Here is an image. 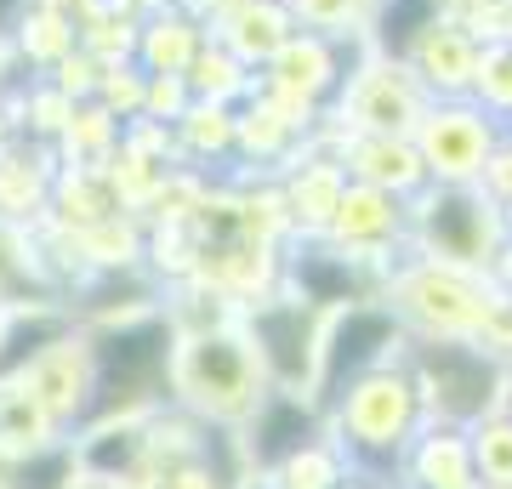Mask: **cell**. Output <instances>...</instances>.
Listing matches in <instances>:
<instances>
[{
	"instance_id": "1",
	"label": "cell",
	"mask_w": 512,
	"mask_h": 489,
	"mask_svg": "<svg viewBox=\"0 0 512 489\" xmlns=\"http://www.w3.org/2000/svg\"><path fill=\"white\" fill-rule=\"evenodd\" d=\"M382 302L399 313L410 336H467V342H501V325L512 313V296L478 268H450L433 256H416L404 245L387 262Z\"/></svg>"
},
{
	"instance_id": "2",
	"label": "cell",
	"mask_w": 512,
	"mask_h": 489,
	"mask_svg": "<svg viewBox=\"0 0 512 489\" xmlns=\"http://www.w3.org/2000/svg\"><path fill=\"white\" fill-rule=\"evenodd\" d=\"M325 416H330L325 438L348 455L353 467L393 472V478H399L416 433L427 427L421 393H416V381H410L404 364H382V370L348 381V387L325 404Z\"/></svg>"
},
{
	"instance_id": "3",
	"label": "cell",
	"mask_w": 512,
	"mask_h": 489,
	"mask_svg": "<svg viewBox=\"0 0 512 489\" xmlns=\"http://www.w3.org/2000/svg\"><path fill=\"white\" fill-rule=\"evenodd\" d=\"M404 370L416 381L427 421L473 427L490 410H507L512 404V359L490 342H467V336H410Z\"/></svg>"
},
{
	"instance_id": "4",
	"label": "cell",
	"mask_w": 512,
	"mask_h": 489,
	"mask_svg": "<svg viewBox=\"0 0 512 489\" xmlns=\"http://www.w3.org/2000/svg\"><path fill=\"white\" fill-rule=\"evenodd\" d=\"M501 245H507V217L484 194V182H427L410 200V251L416 256L490 273Z\"/></svg>"
},
{
	"instance_id": "5",
	"label": "cell",
	"mask_w": 512,
	"mask_h": 489,
	"mask_svg": "<svg viewBox=\"0 0 512 489\" xmlns=\"http://www.w3.org/2000/svg\"><path fill=\"white\" fill-rule=\"evenodd\" d=\"M404 353H410V330L399 325V313L387 308L382 296L330 308L325 342H319V381H313L319 410H325L348 381L370 376V370H382V364H404Z\"/></svg>"
},
{
	"instance_id": "6",
	"label": "cell",
	"mask_w": 512,
	"mask_h": 489,
	"mask_svg": "<svg viewBox=\"0 0 512 489\" xmlns=\"http://www.w3.org/2000/svg\"><path fill=\"white\" fill-rule=\"evenodd\" d=\"M433 103V91L416 80V69L393 52H376L370 46L359 63L348 69L336 103H330V120L342 131H382V137H416L421 114Z\"/></svg>"
},
{
	"instance_id": "7",
	"label": "cell",
	"mask_w": 512,
	"mask_h": 489,
	"mask_svg": "<svg viewBox=\"0 0 512 489\" xmlns=\"http://www.w3.org/2000/svg\"><path fill=\"white\" fill-rule=\"evenodd\" d=\"M325 319L330 313L308 296H279V302H262L245 319V336H251L256 359H262V376L274 381L279 393H296V399H313V381H319V342H325ZM319 404V399H313Z\"/></svg>"
},
{
	"instance_id": "8",
	"label": "cell",
	"mask_w": 512,
	"mask_h": 489,
	"mask_svg": "<svg viewBox=\"0 0 512 489\" xmlns=\"http://www.w3.org/2000/svg\"><path fill=\"white\" fill-rule=\"evenodd\" d=\"M501 143H507V120L478 109L473 97H433L416 126L421 165L433 182H478Z\"/></svg>"
},
{
	"instance_id": "9",
	"label": "cell",
	"mask_w": 512,
	"mask_h": 489,
	"mask_svg": "<svg viewBox=\"0 0 512 489\" xmlns=\"http://www.w3.org/2000/svg\"><path fill=\"white\" fill-rule=\"evenodd\" d=\"M183 381L188 393L222 421H245L256 416L262 404V359H256L251 336H234V330H211L200 342H188L183 353Z\"/></svg>"
},
{
	"instance_id": "10",
	"label": "cell",
	"mask_w": 512,
	"mask_h": 489,
	"mask_svg": "<svg viewBox=\"0 0 512 489\" xmlns=\"http://www.w3.org/2000/svg\"><path fill=\"white\" fill-rule=\"evenodd\" d=\"M365 52H370V40H336V35H319V29H296V35L262 63V91L291 97L302 109L325 114L330 103H336L342 80H348V69Z\"/></svg>"
},
{
	"instance_id": "11",
	"label": "cell",
	"mask_w": 512,
	"mask_h": 489,
	"mask_svg": "<svg viewBox=\"0 0 512 489\" xmlns=\"http://www.w3.org/2000/svg\"><path fill=\"white\" fill-rule=\"evenodd\" d=\"M325 239L336 251L365 256V262H382L387 268V262L410 245V200L348 177L342 200H336V211H330V222H325Z\"/></svg>"
},
{
	"instance_id": "12",
	"label": "cell",
	"mask_w": 512,
	"mask_h": 489,
	"mask_svg": "<svg viewBox=\"0 0 512 489\" xmlns=\"http://www.w3.org/2000/svg\"><path fill=\"white\" fill-rule=\"evenodd\" d=\"M478 52H484V40H478L473 23L439 12V18L404 46V63L416 69V80L433 91V97H467V91H473Z\"/></svg>"
},
{
	"instance_id": "13",
	"label": "cell",
	"mask_w": 512,
	"mask_h": 489,
	"mask_svg": "<svg viewBox=\"0 0 512 489\" xmlns=\"http://www.w3.org/2000/svg\"><path fill=\"white\" fill-rule=\"evenodd\" d=\"M336 160L353 182H370V188H387L399 200H416L427 188V165H421L416 137H382V131H342L336 126Z\"/></svg>"
},
{
	"instance_id": "14",
	"label": "cell",
	"mask_w": 512,
	"mask_h": 489,
	"mask_svg": "<svg viewBox=\"0 0 512 489\" xmlns=\"http://www.w3.org/2000/svg\"><path fill=\"white\" fill-rule=\"evenodd\" d=\"M404 489H484L473 467V444H467V427H450V421H427L410 444L399 467Z\"/></svg>"
},
{
	"instance_id": "15",
	"label": "cell",
	"mask_w": 512,
	"mask_h": 489,
	"mask_svg": "<svg viewBox=\"0 0 512 489\" xmlns=\"http://www.w3.org/2000/svg\"><path fill=\"white\" fill-rule=\"evenodd\" d=\"M165 364H171V330L165 325L120 330V336L103 347V393L126 387L120 399H143L148 387L165 376Z\"/></svg>"
},
{
	"instance_id": "16",
	"label": "cell",
	"mask_w": 512,
	"mask_h": 489,
	"mask_svg": "<svg viewBox=\"0 0 512 489\" xmlns=\"http://www.w3.org/2000/svg\"><path fill=\"white\" fill-rule=\"evenodd\" d=\"M217 29H222L217 40L239 57V63L262 69V63H268V57L296 35V18H291V6H285V0H245L234 18L217 23Z\"/></svg>"
},
{
	"instance_id": "17",
	"label": "cell",
	"mask_w": 512,
	"mask_h": 489,
	"mask_svg": "<svg viewBox=\"0 0 512 489\" xmlns=\"http://www.w3.org/2000/svg\"><path fill=\"white\" fill-rule=\"evenodd\" d=\"M342 188H348V171H342V160L336 154H325V160L302 165V177L291 182V217L308 228V234H325L330 211H336V200H342Z\"/></svg>"
},
{
	"instance_id": "18",
	"label": "cell",
	"mask_w": 512,
	"mask_h": 489,
	"mask_svg": "<svg viewBox=\"0 0 512 489\" xmlns=\"http://www.w3.org/2000/svg\"><path fill=\"white\" fill-rule=\"evenodd\" d=\"M444 12V0H376L370 6V23H365V35L376 52H393L404 57V46L427 29V23Z\"/></svg>"
},
{
	"instance_id": "19",
	"label": "cell",
	"mask_w": 512,
	"mask_h": 489,
	"mask_svg": "<svg viewBox=\"0 0 512 489\" xmlns=\"http://www.w3.org/2000/svg\"><path fill=\"white\" fill-rule=\"evenodd\" d=\"M467 444H473V467L484 489H512V404L507 410H490L484 421L467 427Z\"/></svg>"
},
{
	"instance_id": "20",
	"label": "cell",
	"mask_w": 512,
	"mask_h": 489,
	"mask_svg": "<svg viewBox=\"0 0 512 489\" xmlns=\"http://www.w3.org/2000/svg\"><path fill=\"white\" fill-rule=\"evenodd\" d=\"M473 97L478 109H490L495 120H512V40L495 35L484 40V52H478V69H473Z\"/></svg>"
},
{
	"instance_id": "21",
	"label": "cell",
	"mask_w": 512,
	"mask_h": 489,
	"mask_svg": "<svg viewBox=\"0 0 512 489\" xmlns=\"http://www.w3.org/2000/svg\"><path fill=\"white\" fill-rule=\"evenodd\" d=\"M200 18H160L154 29H148V63H154V74H188V63L200 57L205 35Z\"/></svg>"
},
{
	"instance_id": "22",
	"label": "cell",
	"mask_w": 512,
	"mask_h": 489,
	"mask_svg": "<svg viewBox=\"0 0 512 489\" xmlns=\"http://www.w3.org/2000/svg\"><path fill=\"white\" fill-rule=\"evenodd\" d=\"M285 6H291L296 29H319V35H336V40H370L365 0H285Z\"/></svg>"
},
{
	"instance_id": "23",
	"label": "cell",
	"mask_w": 512,
	"mask_h": 489,
	"mask_svg": "<svg viewBox=\"0 0 512 489\" xmlns=\"http://www.w3.org/2000/svg\"><path fill=\"white\" fill-rule=\"evenodd\" d=\"M490 279H495V285H501V290L512 296V234H507V245H501V256L490 262Z\"/></svg>"
},
{
	"instance_id": "24",
	"label": "cell",
	"mask_w": 512,
	"mask_h": 489,
	"mask_svg": "<svg viewBox=\"0 0 512 489\" xmlns=\"http://www.w3.org/2000/svg\"><path fill=\"white\" fill-rule=\"evenodd\" d=\"M501 35H507V40H512V0H507V23H501Z\"/></svg>"
},
{
	"instance_id": "25",
	"label": "cell",
	"mask_w": 512,
	"mask_h": 489,
	"mask_svg": "<svg viewBox=\"0 0 512 489\" xmlns=\"http://www.w3.org/2000/svg\"><path fill=\"white\" fill-rule=\"evenodd\" d=\"M507 131H512V120H507Z\"/></svg>"
}]
</instances>
